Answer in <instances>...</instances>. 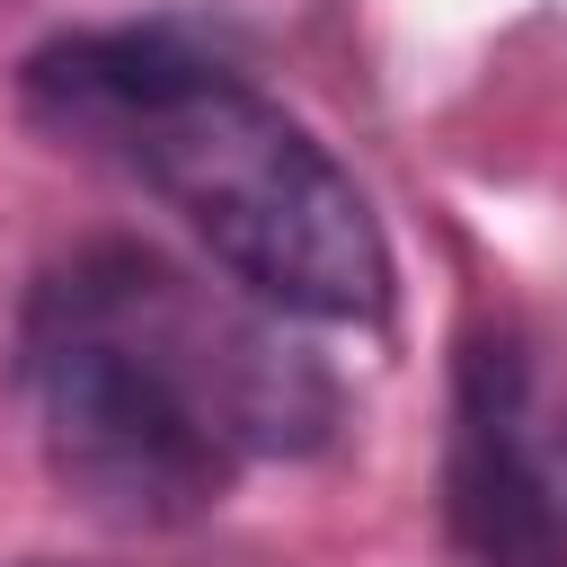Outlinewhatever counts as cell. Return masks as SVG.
<instances>
[{"mask_svg":"<svg viewBox=\"0 0 567 567\" xmlns=\"http://www.w3.org/2000/svg\"><path fill=\"white\" fill-rule=\"evenodd\" d=\"M18 399L71 505L124 532L204 523L248 461L337 434V381L266 301H230L142 239L53 257L18 310Z\"/></svg>","mask_w":567,"mask_h":567,"instance_id":"cell-1","label":"cell"},{"mask_svg":"<svg viewBox=\"0 0 567 567\" xmlns=\"http://www.w3.org/2000/svg\"><path fill=\"white\" fill-rule=\"evenodd\" d=\"M443 514L470 567H567V470L540 408V372L505 328H478L452 363Z\"/></svg>","mask_w":567,"mask_h":567,"instance_id":"cell-3","label":"cell"},{"mask_svg":"<svg viewBox=\"0 0 567 567\" xmlns=\"http://www.w3.org/2000/svg\"><path fill=\"white\" fill-rule=\"evenodd\" d=\"M27 115L159 195L275 319L381 328L399 266L354 168L177 27H80L27 53Z\"/></svg>","mask_w":567,"mask_h":567,"instance_id":"cell-2","label":"cell"}]
</instances>
